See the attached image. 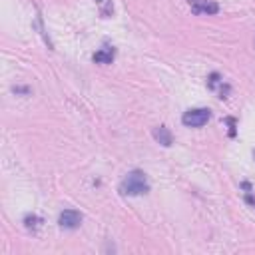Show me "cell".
<instances>
[{"instance_id": "obj_1", "label": "cell", "mask_w": 255, "mask_h": 255, "mask_svg": "<svg viewBox=\"0 0 255 255\" xmlns=\"http://www.w3.org/2000/svg\"><path fill=\"white\" fill-rule=\"evenodd\" d=\"M147 180H146V174L140 172V169H134L130 172L120 183V194L122 196H142V194H147Z\"/></svg>"}, {"instance_id": "obj_2", "label": "cell", "mask_w": 255, "mask_h": 255, "mask_svg": "<svg viewBox=\"0 0 255 255\" xmlns=\"http://www.w3.org/2000/svg\"><path fill=\"white\" fill-rule=\"evenodd\" d=\"M209 118H211V112L207 108H194V110H187L182 116V122L187 128H201L209 122Z\"/></svg>"}, {"instance_id": "obj_3", "label": "cell", "mask_w": 255, "mask_h": 255, "mask_svg": "<svg viewBox=\"0 0 255 255\" xmlns=\"http://www.w3.org/2000/svg\"><path fill=\"white\" fill-rule=\"evenodd\" d=\"M187 4L194 14H218L219 12V4L214 0H187Z\"/></svg>"}, {"instance_id": "obj_4", "label": "cell", "mask_w": 255, "mask_h": 255, "mask_svg": "<svg viewBox=\"0 0 255 255\" xmlns=\"http://www.w3.org/2000/svg\"><path fill=\"white\" fill-rule=\"evenodd\" d=\"M58 223L64 229H76L82 223V216L78 214V211H74V209H66V211H62V214H60Z\"/></svg>"}, {"instance_id": "obj_5", "label": "cell", "mask_w": 255, "mask_h": 255, "mask_svg": "<svg viewBox=\"0 0 255 255\" xmlns=\"http://www.w3.org/2000/svg\"><path fill=\"white\" fill-rule=\"evenodd\" d=\"M154 138H156V142L158 144H162V146H172V142H174V138H172V132L167 130L165 126H160V128H154Z\"/></svg>"}, {"instance_id": "obj_6", "label": "cell", "mask_w": 255, "mask_h": 255, "mask_svg": "<svg viewBox=\"0 0 255 255\" xmlns=\"http://www.w3.org/2000/svg\"><path fill=\"white\" fill-rule=\"evenodd\" d=\"M92 60L96 62V64H112V60H114V48H102V50H98L94 56H92Z\"/></svg>"}, {"instance_id": "obj_7", "label": "cell", "mask_w": 255, "mask_h": 255, "mask_svg": "<svg viewBox=\"0 0 255 255\" xmlns=\"http://www.w3.org/2000/svg\"><path fill=\"white\" fill-rule=\"evenodd\" d=\"M98 2H104V0H98Z\"/></svg>"}, {"instance_id": "obj_8", "label": "cell", "mask_w": 255, "mask_h": 255, "mask_svg": "<svg viewBox=\"0 0 255 255\" xmlns=\"http://www.w3.org/2000/svg\"><path fill=\"white\" fill-rule=\"evenodd\" d=\"M249 201H253V200H249ZM253 203H255V201H253Z\"/></svg>"}]
</instances>
